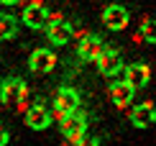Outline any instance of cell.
Here are the masks:
<instances>
[{"instance_id":"obj_1","label":"cell","mask_w":156,"mask_h":146,"mask_svg":"<svg viewBox=\"0 0 156 146\" xmlns=\"http://www.w3.org/2000/svg\"><path fill=\"white\" fill-rule=\"evenodd\" d=\"M59 128H62V133L67 136V138H77V136H84V131H87V113L84 110H72V113H67V115H62L59 118Z\"/></svg>"},{"instance_id":"obj_16","label":"cell","mask_w":156,"mask_h":146,"mask_svg":"<svg viewBox=\"0 0 156 146\" xmlns=\"http://www.w3.org/2000/svg\"><path fill=\"white\" fill-rule=\"evenodd\" d=\"M69 146H100V141L97 138H92V136H77V138H69Z\"/></svg>"},{"instance_id":"obj_11","label":"cell","mask_w":156,"mask_h":146,"mask_svg":"<svg viewBox=\"0 0 156 146\" xmlns=\"http://www.w3.org/2000/svg\"><path fill=\"white\" fill-rule=\"evenodd\" d=\"M23 23L28 26V28H44V26L49 23V10L44 8L41 3L28 5V8L23 10Z\"/></svg>"},{"instance_id":"obj_10","label":"cell","mask_w":156,"mask_h":146,"mask_svg":"<svg viewBox=\"0 0 156 146\" xmlns=\"http://www.w3.org/2000/svg\"><path fill=\"white\" fill-rule=\"evenodd\" d=\"M148 77H151V72H148L146 64H128L126 67V79H123V82H128L133 90H144L148 85Z\"/></svg>"},{"instance_id":"obj_18","label":"cell","mask_w":156,"mask_h":146,"mask_svg":"<svg viewBox=\"0 0 156 146\" xmlns=\"http://www.w3.org/2000/svg\"><path fill=\"white\" fill-rule=\"evenodd\" d=\"M0 3H5V5H16L18 0H0Z\"/></svg>"},{"instance_id":"obj_7","label":"cell","mask_w":156,"mask_h":146,"mask_svg":"<svg viewBox=\"0 0 156 146\" xmlns=\"http://www.w3.org/2000/svg\"><path fill=\"white\" fill-rule=\"evenodd\" d=\"M97 69H100L105 77L118 75V72L123 69V59H120V54H118L115 49H105V51L100 54V59H97Z\"/></svg>"},{"instance_id":"obj_4","label":"cell","mask_w":156,"mask_h":146,"mask_svg":"<svg viewBox=\"0 0 156 146\" xmlns=\"http://www.w3.org/2000/svg\"><path fill=\"white\" fill-rule=\"evenodd\" d=\"M108 46H105V41H102L100 36H84L82 41H80V46H77V54H80L84 62H97L100 59V54L105 51Z\"/></svg>"},{"instance_id":"obj_12","label":"cell","mask_w":156,"mask_h":146,"mask_svg":"<svg viewBox=\"0 0 156 146\" xmlns=\"http://www.w3.org/2000/svg\"><path fill=\"white\" fill-rule=\"evenodd\" d=\"M26 92V85L21 82V79H16V77H8L3 85H0V100L3 103H18L21 100V95Z\"/></svg>"},{"instance_id":"obj_17","label":"cell","mask_w":156,"mask_h":146,"mask_svg":"<svg viewBox=\"0 0 156 146\" xmlns=\"http://www.w3.org/2000/svg\"><path fill=\"white\" fill-rule=\"evenodd\" d=\"M8 138H10V133L3 128V126H0V146H5V144H8Z\"/></svg>"},{"instance_id":"obj_9","label":"cell","mask_w":156,"mask_h":146,"mask_svg":"<svg viewBox=\"0 0 156 146\" xmlns=\"http://www.w3.org/2000/svg\"><path fill=\"white\" fill-rule=\"evenodd\" d=\"M49 123H51V113H49L46 108H44L41 103L31 105V108L26 110V126H28V128L41 131V128H46Z\"/></svg>"},{"instance_id":"obj_13","label":"cell","mask_w":156,"mask_h":146,"mask_svg":"<svg viewBox=\"0 0 156 146\" xmlns=\"http://www.w3.org/2000/svg\"><path fill=\"white\" fill-rule=\"evenodd\" d=\"M133 92H136V90H133L128 82H115L113 87H110V100L118 105V108H126V105L133 100Z\"/></svg>"},{"instance_id":"obj_3","label":"cell","mask_w":156,"mask_h":146,"mask_svg":"<svg viewBox=\"0 0 156 146\" xmlns=\"http://www.w3.org/2000/svg\"><path fill=\"white\" fill-rule=\"evenodd\" d=\"M80 92L72 90V87H62V90H56V95H54V110H56V115H67V113H72L80 108Z\"/></svg>"},{"instance_id":"obj_5","label":"cell","mask_w":156,"mask_h":146,"mask_svg":"<svg viewBox=\"0 0 156 146\" xmlns=\"http://www.w3.org/2000/svg\"><path fill=\"white\" fill-rule=\"evenodd\" d=\"M102 23L110 31H123L128 26V10L123 5H108L105 13H102Z\"/></svg>"},{"instance_id":"obj_2","label":"cell","mask_w":156,"mask_h":146,"mask_svg":"<svg viewBox=\"0 0 156 146\" xmlns=\"http://www.w3.org/2000/svg\"><path fill=\"white\" fill-rule=\"evenodd\" d=\"M56 67V54L51 49H44V46H38L34 49V54L28 57V69L34 72V75H46Z\"/></svg>"},{"instance_id":"obj_6","label":"cell","mask_w":156,"mask_h":146,"mask_svg":"<svg viewBox=\"0 0 156 146\" xmlns=\"http://www.w3.org/2000/svg\"><path fill=\"white\" fill-rule=\"evenodd\" d=\"M46 36H49V41L51 44H56V46H64L72 38V23L69 21H51V23H46Z\"/></svg>"},{"instance_id":"obj_15","label":"cell","mask_w":156,"mask_h":146,"mask_svg":"<svg viewBox=\"0 0 156 146\" xmlns=\"http://www.w3.org/2000/svg\"><path fill=\"white\" fill-rule=\"evenodd\" d=\"M141 34H144V38H146L148 44H156V18L144 21V26H141Z\"/></svg>"},{"instance_id":"obj_14","label":"cell","mask_w":156,"mask_h":146,"mask_svg":"<svg viewBox=\"0 0 156 146\" xmlns=\"http://www.w3.org/2000/svg\"><path fill=\"white\" fill-rule=\"evenodd\" d=\"M18 34V21L13 16H0V38H13Z\"/></svg>"},{"instance_id":"obj_8","label":"cell","mask_w":156,"mask_h":146,"mask_svg":"<svg viewBox=\"0 0 156 146\" xmlns=\"http://www.w3.org/2000/svg\"><path fill=\"white\" fill-rule=\"evenodd\" d=\"M131 123L136 128H148L151 123H156V105L151 103H141L131 110Z\"/></svg>"}]
</instances>
